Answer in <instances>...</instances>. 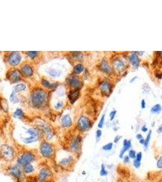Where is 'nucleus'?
<instances>
[{
  "mask_svg": "<svg viewBox=\"0 0 162 182\" xmlns=\"http://www.w3.org/2000/svg\"><path fill=\"white\" fill-rule=\"evenodd\" d=\"M56 155H58V157H55L58 166L64 169L73 168L77 161V157L67 150H61V151H60L59 153L56 151Z\"/></svg>",
  "mask_w": 162,
  "mask_h": 182,
  "instance_id": "1",
  "label": "nucleus"
},
{
  "mask_svg": "<svg viewBox=\"0 0 162 182\" xmlns=\"http://www.w3.org/2000/svg\"><path fill=\"white\" fill-rule=\"evenodd\" d=\"M38 157L37 152L32 150H23L17 154L15 163L21 168L35 162Z\"/></svg>",
  "mask_w": 162,
  "mask_h": 182,
  "instance_id": "2",
  "label": "nucleus"
},
{
  "mask_svg": "<svg viewBox=\"0 0 162 182\" xmlns=\"http://www.w3.org/2000/svg\"><path fill=\"white\" fill-rule=\"evenodd\" d=\"M56 148L54 145L47 140H43L40 143L38 148V155L45 160H52L55 158Z\"/></svg>",
  "mask_w": 162,
  "mask_h": 182,
  "instance_id": "3",
  "label": "nucleus"
},
{
  "mask_svg": "<svg viewBox=\"0 0 162 182\" xmlns=\"http://www.w3.org/2000/svg\"><path fill=\"white\" fill-rule=\"evenodd\" d=\"M26 133L27 136L21 137V140L25 144H31L37 143L41 140L43 133L41 130L35 127H32L26 129Z\"/></svg>",
  "mask_w": 162,
  "mask_h": 182,
  "instance_id": "4",
  "label": "nucleus"
},
{
  "mask_svg": "<svg viewBox=\"0 0 162 182\" xmlns=\"http://www.w3.org/2000/svg\"><path fill=\"white\" fill-rule=\"evenodd\" d=\"M17 152L15 148L8 143H4L0 147V154L3 160L6 162L10 163L16 159Z\"/></svg>",
  "mask_w": 162,
  "mask_h": 182,
  "instance_id": "5",
  "label": "nucleus"
},
{
  "mask_svg": "<svg viewBox=\"0 0 162 182\" xmlns=\"http://www.w3.org/2000/svg\"><path fill=\"white\" fill-rule=\"evenodd\" d=\"M6 172L16 182H25L26 176L23 173L22 168L17 163L8 165L6 168Z\"/></svg>",
  "mask_w": 162,
  "mask_h": 182,
  "instance_id": "6",
  "label": "nucleus"
},
{
  "mask_svg": "<svg viewBox=\"0 0 162 182\" xmlns=\"http://www.w3.org/2000/svg\"><path fill=\"white\" fill-rule=\"evenodd\" d=\"M83 138L82 136L77 135L73 137L69 142L67 150L77 157L82 153Z\"/></svg>",
  "mask_w": 162,
  "mask_h": 182,
  "instance_id": "7",
  "label": "nucleus"
},
{
  "mask_svg": "<svg viewBox=\"0 0 162 182\" xmlns=\"http://www.w3.org/2000/svg\"><path fill=\"white\" fill-rule=\"evenodd\" d=\"M46 100V94L42 89H37L33 91L32 95V103L36 108H40Z\"/></svg>",
  "mask_w": 162,
  "mask_h": 182,
  "instance_id": "8",
  "label": "nucleus"
},
{
  "mask_svg": "<svg viewBox=\"0 0 162 182\" xmlns=\"http://www.w3.org/2000/svg\"><path fill=\"white\" fill-rule=\"evenodd\" d=\"M54 177V173L51 169L47 166L41 167L37 174L38 182H49Z\"/></svg>",
  "mask_w": 162,
  "mask_h": 182,
  "instance_id": "9",
  "label": "nucleus"
},
{
  "mask_svg": "<svg viewBox=\"0 0 162 182\" xmlns=\"http://www.w3.org/2000/svg\"><path fill=\"white\" fill-rule=\"evenodd\" d=\"M39 129L44 135L45 140L48 142H52L54 140V134L51 127L47 123L44 122H40L39 124Z\"/></svg>",
  "mask_w": 162,
  "mask_h": 182,
  "instance_id": "10",
  "label": "nucleus"
},
{
  "mask_svg": "<svg viewBox=\"0 0 162 182\" xmlns=\"http://www.w3.org/2000/svg\"><path fill=\"white\" fill-rule=\"evenodd\" d=\"M77 127L80 131L86 132L90 130L92 127V122L86 116H81L77 121Z\"/></svg>",
  "mask_w": 162,
  "mask_h": 182,
  "instance_id": "11",
  "label": "nucleus"
},
{
  "mask_svg": "<svg viewBox=\"0 0 162 182\" xmlns=\"http://www.w3.org/2000/svg\"><path fill=\"white\" fill-rule=\"evenodd\" d=\"M21 59V55L18 52H13L9 55L8 61L10 65L17 66L20 63Z\"/></svg>",
  "mask_w": 162,
  "mask_h": 182,
  "instance_id": "12",
  "label": "nucleus"
},
{
  "mask_svg": "<svg viewBox=\"0 0 162 182\" xmlns=\"http://www.w3.org/2000/svg\"><path fill=\"white\" fill-rule=\"evenodd\" d=\"M132 147V143L130 140L124 139L123 142V147L121 149L120 153H119V157L120 158H122L125 155V153L127 151H129Z\"/></svg>",
  "mask_w": 162,
  "mask_h": 182,
  "instance_id": "13",
  "label": "nucleus"
},
{
  "mask_svg": "<svg viewBox=\"0 0 162 182\" xmlns=\"http://www.w3.org/2000/svg\"><path fill=\"white\" fill-rule=\"evenodd\" d=\"M61 125L63 128H70L72 125V120L71 116L68 114L64 115L61 118Z\"/></svg>",
  "mask_w": 162,
  "mask_h": 182,
  "instance_id": "14",
  "label": "nucleus"
},
{
  "mask_svg": "<svg viewBox=\"0 0 162 182\" xmlns=\"http://www.w3.org/2000/svg\"><path fill=\"white\" fill-rule=\"evenodd\" d=\"M100 89L103 94L108 95L111 92V84L107 82H103L100 84Z\"/></svg>",
  "mask_w": 162,
  "mask_h": 182,
  "instance_id": "15",
  "label": "nucleus"
},
{
  "mask_svg": "<svg viewBox=\"0 0 162 182\" xmlns=\"http://www.w3.org/2000/svg\"><path fill=\"white\" fill-rule=\"evenodd\" d=\"M23 173L25 176H31L35 172V167L32 164H30L22 168Z\"/></svg>",
  "mask_w": 162,
  "mask_h": 182,
  "instance_id": "16",
  "label": "nucleus"
},
{
  "mask_svg": "<svg viewBox=\"0 0 162 182\" xmlns=\"http://www.w3.org/2000/svg\"><path fill=\"white\" fill-rule=\"evenodd\" d=\"M20 75H21V74L20 71H18V70H14L13 71H12L10 73L9 79L11 81H12L14 83H16L20 81L21 79Z\"/></svg>",
  "mask_w": 162,
  "mask_h": 182,
  "instance_id": "17",
  "label": "nucleus"
},
{
  "mask_svg": "<svg viewBox=\"0 0 162 182\" xmlns=\"http://www.w3.org/2000/svg\"><path fill=\"white\" fill-rule=\"evenodd\" d=\"M79 94H80L79 89H77L72 91V92H71L70 94H69V95L68 96L69 99V100H70L71 103L72 104H73L74 102L77 100V98L79 97Z\"/></svg>",
  "mask_w": 162,
  "mask_h": 182,
  "instance_id": "18",
  "label": "nucleus"
},
{
  "mask_svg": "<svg viewBox=\"0 0 162 182\" xmlns=\"http://www.w3.org/2000/svg\"><path fill=\"white\" fill-rule=\"evenodd\" d=\"M129 61L132 63L133 66L136 68L139 66L140 60L139 58H138V55L135 53H134L129 56Z\"/></svg>",
  "mask_w": 162,
  "mask_h": 182,
  "instance_id": "19",
  "label": "nucleus"
},
{
  "mask_svg": "<svg viewBox=\"0 0 162 182\" xmlns=\"http://www.w3.org/2000/svg\"><path fill=\"white\" fill-rule=\"evenodd\" d=\"M114 66L115 68V69L119 71L123 70L126 67L124 62L120 59H117L114 61Z\"/></svg>",
  "mask_w": 162,
  "mask_h": 182,
  "instance_id": "20",
  "label": "nucleus"
},
{
  "mask_svg": "<svg viewBox=\"0 0 162 182\" xmlns=\"http://www.w3.org/2000/svg\"><path fill=\"white\" fill-rule=\"evenodd\" d=\"M21 72L23 75L27 77H31L33 73L32 67L29 65H25L24 67H22Z\"/></svg>",
  "mask_w": 162,
  "mask_h": 182,
  "instance_id": "21",
  "label": "nucleus"
},
{
  "mask_svg": "<svg viewBox=\"0 0 162 182\" xmlns=\"http://www.w3.org/2000/svg\"><path fill=\"white\" fill-rule=\"evenodd\" d=\"M25 116V113L24 112L22 111V110L21 109H17L15 112L14 113V117L15 118H18V119H22V118L24 117Z\"/></svg>",
  "mask_w": 162,
  "mask_h": 182,
  "instance_id": "22",
  "label": "nucleus"
},
{
  "mask_svg": "<svg viewBox=\"0 0 162 182\" xmlns=\"http://www.w3.org/2000/svg\"><path fill=\"white\" fill-rule=\"evenodd\" d=\"M101 70L106 73H109L110 71V67L108 63L105 60H103L101 63Z\"/></svg>",
  "mask_w": 162,
  "mask_h": 182,
  "instance_id": "23",
  "label": "nucleus"
},
{
  "mask_svg": "<svg viewBox=\"0 0 162 182\" xmlns=\"http://www.w3.org/2000/svg\"><path fill=\"white\" fill-rule=\"evenodd\" d=\"M69 83H70L71 86H72L74 87H78L81 84L80 81L79 80V79L77 78V77L72 78L70 80V82H69Z\"/></svg>",
  "mask_w": 162,
  "mask_h": 182,
  "instance_id": "24",
  "label": "nucleus"
},
{
  "mask_svg": "<svg viewBox=\"0 0 162 182\" xmlns=\"http://www.w3.org/2000/svg\"><path fill=\"white\" fill-rule=\"evenodd\" d=\"M26 89V86L25 84H22V83H21V84H18L17 85H16L14 87V90H13V92L17 93L18 92H20V91H23V90H25Z\"/></svg>",
  "mask_w": 162,
  "mask_h": 182,
  "instance_id": "25",
  "label": "nucleus"
},
{
  "mask_svg": "<svg viewBox=\"0 0 162 182\" xmlns=\"http://www.w3.org/2000/svg\"><path fill=\"white\" fill-rule=\"evenodd\" d=\"M151 135H152V131H149L147 136H146V139H145V144H144L145 150H148V148L149 143H150V141H151Z\"/></svg>",
  "mask_w": 162,
  "mask_h": 182,
  "instance_id": "26",
  "label": "nucleus"
},
{
  "mask_svg": "<svg viewBox=\"0 0 162 182\" xmlns=\"http://www.w3.org/2000/svg\"><path fill=\"white\" fill-rule=\"evenodd\" d=\"M108 175V170L106 169L105 165L102 164L101 165V168L100 170V176L101 177H106Z\"/></svg>",
  "mask_w": 162,
  "mask_h": 182,
  "instance_id": "27",
  "label": "nucleus"
},
{
  "mask_svg": "<svg viewBox=\"0 0 162 182\" xmlns=\"http://www.w3.org/2000/svg\"><path fill=\"white\" fill-rule=\"evenodd\" d=\"M113 147H114V143L112 142H109L102 146V150L106 152L110 151L113 149Z\"/></svg>",
  "mask_w": 162,
  "mask_h": 182,
  "instance_id": "28",
  "label": "nucleus"
},
{
  "mask_svg": "<svg viewBox=\"0 0 162 182\" xmlns=\"http://www.w3.org/2000/svg\"><path fill=\"white\" fill-rule=\"evenodd\" d=\"M84 69V67L82 64H77L74 67V72L75 73L77 74H79L80 73H82L83 72Z\"/></svg>",
  "mask_w": 162,
  "mask_h": 182,
  "instance_id": "29",
  "label": "nucleus"
},
{
  "mask_svg": "<svg viewBox=\"0 0 162 182\" xmlns=\"http://www.w3.org/2000/svg\"><path fill=\"white\" fill-rule=\"evenodd\" d=\"M10 100L12 102V103H17L19 102V100L17 97L16 93L14 92H12V93L11 94L10 96Z\"/></svg>",
  "mask_w": 162,
  "mask_h": 182,
  "instance_id": "30",
  "label": "nucleus"
},
{
  "mask_svg": "<svg viewBox=\"0 0 162 182\" xmlns=\"http://www.w3.org/2000/svg\"><path fill=\"white\" fill-rule=\"evenodd\" d=\"M41 83L44 86L48 87V88H54L55 86V84H51V83H49V82L46 80V79H43Z\"/></svg>",
  "mask_w": 162,
  "mask_h": 182,
  "instance_id": "31",
  "label": "nucleus"
},
{
  "mask_svg": "<svg viewBox=\"0 0 162 182\" xmlns=\"http://www.w3.org/2000/svg\"><path fill=\"white\" fill-rule=\"evenodd\" d=\"M161 110V108L160 105H155L151 108V112L153 113H158Z\"/></svg>",
  "mask_w": 162,
  "mask_h": 182,
  "instance_id": "32",
  "label": "nucleus"
},
{
  "mask_svg": "<svg viewBox=\"0 0 162 182\" xmlns=\"http://www.w3.org/2000/svg\"><path fill=\"white\" fill-rule=\"evenodd\" d=\"M129 158L131 159H132V160H134V159L136 157V155H137V152L134 150H132V149H131L129 151H128V155Z\"/></svg>",
  "mask_w": 162,
  "mask_h": 182,
  "instance_id": "33",
  "label": "nucleus"
},
{
  "mask_svg": "<svg viewBox=\"0 0 162 182\" xmlns=\"http://www.w3.org/2000/svg\"><path fill=\"white\" fill-rule=\"evenodd\" d=\"M105 116L103 115L101 117V118H100V120L98 122V127L99 129H102L103 128L104 124H105Z\"/></svg>",
  "mask_w": 162,
  "mask_h": 182,
  "instance_id": "34",
  "label": "nucleus"
},
{
  "mask_svg": "<svg viewBox=\"0 0 162 182\" xmlns=\"http://www.w3.org/2000/svg\"><path fill=\"white\" fill-rule=\"evenodd\" d=\"M156 166L158 169H162V155L160 156L156 163Z\"/></svg>",
  "mask_w": 162,
  "mask_h": 182,
  "instance_id": "35",
  "label": "nucleus"
},
{
  "mask_svg": "<svg viewBox=\"0 0 162 182\" xmlns=\"http://www.w3.org/2000/svg\"><path fill=\"white\" fill-rule=\"evenodd\" d=\"M38 52L37 51H30L27 52V54L29 55V57L32 58H34L35 57H36L37 56Z\"/></svg>",
  "mask_w": 162,
  "mask_h": 182,
  "instance_id": "36",
  "label": "nucleus"
},
{
  "mask_svg": "<svg viewBox=\"0 0 162 182\" xmlns=\"http://www.w3.org/2000/svg\"><path fill=\"white\" fill-rule=\"evenodd\" d=\"M141 165H142L141 162H138L135 160V159L133 160V166L135 169H139L141 166Z\"/></svg>",
  "mask_w": 162,
  "mask_h": 182,
  "instance_id": "37",
  "label": "nucleus"
},
{
  "mask_svg": "<svg viewBox=\"0 0 162 182\" xmlns=\"http://www.w3.org/2000/svg\"><path fill=\"white\" fill-rule=\"evenodd\" d=\"M142 158H143V154L142 152H138L137 153V155H136V157L135 158V160L138 161V162H142Z\"/></svg>",
  "mask_w": 162,
  "mask_h": 182,
  "instance_id": "38",
  "label": "nucleus"
},
{
  "mask_svg": "<svg viewBox=\"0 0 162 182\" xmlns=\"http://www.w3.org/2000/svg\"><path fill=\"white\" fill-rule=\"evenodd\" d=\"M101 135H102V131H101V129H97V131H96V134H95L96 139H97V142H98V140H100Z\"/></svg>",
  "mask_w": 162,
  "mask_h": 182,
  "instance_id": "39",
  "label": "nucleus"
},
{
  "mask_svg": "<svg viewBox=\"0 0 162 182\" xmlns=\"http://www.w3.org/2000/svg\"><path fill=\"white\" fill-rule=\"evenodd\" d=\"M130 160H131V158H129V157L127 155H124V157L123 158V163L124 164H128L130 162Z\"/></svg>",
  "mask_w": 162,
  "mask_h": 182,
  "instance_id": "40",
  "label": "nucleus"
},
{
  "mask_svg": "<svg viewBox=\"0 0 162 182\" xmlns=\"http://www.w3.org/2000/svg\"><path fill=\"white\" fill-rule=\"evenodd\" d=\"M49 74H50V75H51V76H52V77H57V76H59V72H58L56 71H55V70H53V69H52V70H51V71H49Z\"/></svg>",
  "mask_w": 162,
  "mask_h": 182,
  "instance_id": "41",
  "label": "nucleus"
},
{
  "mask_svg": "<svg viewBox=\"0 0 162 182\" xmlns=\"http://www.w3.org/2000/svg\"><path fill=\"white\" fill-rule=\"evenodd\" d=\"M116 111L115 110H113L112 112H111L110 114H109V117H110V120L112 121L114 120V118H115V115H116Z\"/></svg>",
  "mask_w": 162,
  "mask_h": 182,
  "instance_id": "42",
  "label": "nucleus"
},
{
  "mask_svg": "<svg viewBox=\"0 0 162 182\" xmlns=\"http://www.w3.org/2000/svg\"><path fill=\"white\" fill-rule=\"evenodd\" d=\"M121 139H122V136H120V135H118L117 136H115V137L114 138V143H115V144L118 143L120 142V140H121Z\"/></svg>",
  "mask_w": 162,
  "mask_h": 182,
  "instance_id": "43",
  "label": "nucleus"
},
{
  "mask_svg": "<svg viewBox=\"0 0 162 182\" xmlns=\"http://www.w3.org/2000/svg\"><path fill=\"white\" fill-rule=\"evenodd\" d=\"M136 138H137V139L138 141L140 140L141 139H144V138H143V135H142L141 134H137V135H136Z\"/></svg>",
  "mask_w": 162,
  "mask_h": 182,
  "instance_id": "44",
  "label": "nucleus"
},
{
  "mask_svg": "<svg viewBox=\"0 0 162 182\" xmlns=\"http://www.w3.org/2000/svg\"><path fill=\"white\" fill-rule=\"evenodd\" d=\"M142 132H146L148 131V128H147L146 126H142Z\"/></svg>",
  "mask_w": 162,
  "mask_h": 182,
  "instance_id": "45",
  "label": "nucleus"
},
{
  "mask_svg": "<svg viewBox=\"0 0 162 182\" xmlns=\"http://www.w3.org/2000/svg\"><path fill=\"white\" fill-rule=\"evenodd\" d=\"M62 106H63L62 103H57V105L55 106V108H56V109H60V108H61L62 107Z\"/></svg>",
  "mask_w": 162,
  "mask_h": 182,
  "instance_id": "46",
  "label": "nucleus"
},
{
  "mask_svg": "<svg viewBox=\"0 0 162 182\" xmlns=\"http://www.w3.org/2000/svg\"><path fill=\"white\" fill-rule=\"evenodd\" d=\"M141 106H142V108L143 109H144L145 108V106H146V103H145V101L144 100H143L142 101V105H141Z\"/></svg>",
  "mask_w": 162,
  "mask_h": 182,
  "instance_id": "47",
  "label": "nucleus"
},
{
  "mask_svg": "<svg viewBox=\"0 0 162 182\" xmlns=\"http://www.w3.org/2000/svg\"><path fill=\"white\" fill-rule=\"evenodd\" d=\"M157 132L160 134H162V125H161V126L158 128Z\"/></svg>",
  "mask_w": 162,
  "mask_h": 182,
  "instance_id": "48",
  "label": "nucleus"
},
{
  "mask_svg": "<svg viewBox=\"0 0 162 182\" xmlns=\"http://www.w3.org/2000/svg\"><path fill=\"white\" fill-rule=\"evenodd\" d=\"M145 139H141L140 140H139V143H140V144H143V146H144V144H145Z\"/></svg>",
  "mask_w": 162,
  "mask_h": 182,
  "instance_id": "49",
  "label": "nucleus"
}]
</instances>
